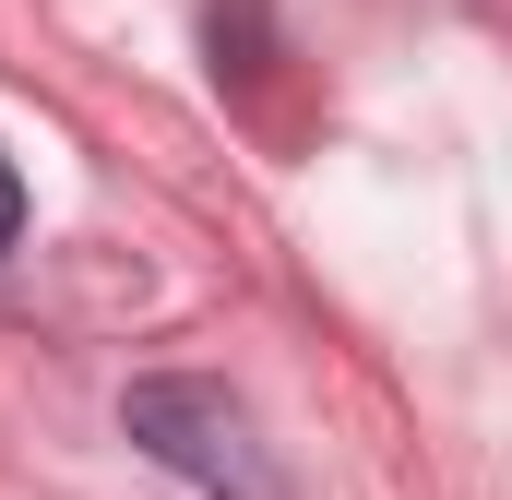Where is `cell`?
<instances>
[{
  "instance_id": "6da1fadb",
  "label": "cell",
  "mask_w": 512,
  "mask_h": 500,
  "mask_svg": "<svg viewBox=\"0 0 512 500\" xmlns=\"http://www.w3.org/2000/svg\"><path fill=\"white\" fill-rule=\"evenodd\" d=\"M120 429H131L143 465H167L179 489H203V500H298L286 465H274V441H262V417L227 393V381L155 370V381L120 393Z\"/></svg>"
},
{
  "instance_id": "7a4b0ae2",
  "label": "cell",
  "mask_w": 512,
  "mask_h": 500,
  "mask_svg": "<svg viewBox=\"0 0 512 500\" xmlns=\"http://www.w3.org/2000/svg\"><path fill=\"white\" fill-rule=\"evenodd\" d=\"M24 239V167H12V155H0V250Z\"/></svg>"
}]
</instances>
